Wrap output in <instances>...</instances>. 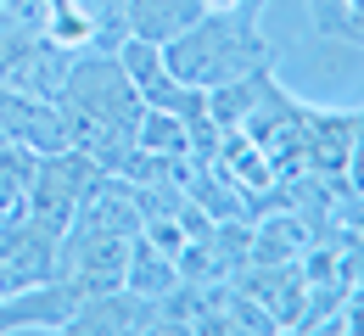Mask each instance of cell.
Masks as SVG:
<instances>
[{
  "label": "cell",
  "mask_w": 364,
  "mask_h": 336,
  "mask_svg": "<svg viewBox=\"0 0 364 336\" xmlns=\"http://www.w3.org/2000/svg\"><path fill=\"white\" fill-rule=\"evenodd\" d=\"M56 107L68 118V146L90 151L101 168H112L135 146V124L146 112V101L135 96V85L112 50H73V67H68V85L56 90Z\"/></svg>",
  "instance_id": "1"
},
{
  "label": "cell",
  "mask_w": 364,
  "mask_h": 336,
  "mask_svg": "<svg viewBox=\"0 0 364 336\" xmlns=\"http://www.w3.org/2000/svg\"><path fill=\"white\" fill-rule=\"evenodd\" d=\"M264 0H213L180 40H168V73L191 90H219L230 79H247L258 67H274V45L258 28Z\"/></svg>",
  "instance_id": "2"
},
{
  "label": "cell",
  "mask_w": 364,
  "mask_h": 336,
  "mask_svg": "<svg viewBox=\"0 0 364 336\" xmlns=\"http://www.w3.org/2000/svg\"><path fill=\"white\" fill-rule=\"evenodd\" d=\"M107 168L95 163L90 151H79V146H62V151H40V163H34V185H28V213L34 219H46L56 230H68L73 224V213H79V202L90 196V185L101 180Z\"/></svg>",
  "instance_id": "3"
},
{
  "label": "cell",
  "mask_w": 364,
  "mask_h": 336,
  "mask_svg": "<svg viewBox=\"0 0 364 336\" xmlns=\"http://www.w3.org/2000/svg\"><path fill=\"white\" fill-rule=\"evenodd\" d=\"M56 246H62L56 224L34 219L28 207L6 213L0 219V297L17 286H34V281H50L56 275Z\"/></svg>",
  "instance_id": "4"
},
{
  "label": "cell",
  "mask_w": 364,
  "mask_h": 336,
  "mask_svg": "<svg viewBox=\"0 0 364 336\" xmlns=\"http://www.w3.org/2000/svg\"><path fill=\"white\" fill-rule=\"evenodd\" d=\"M79 303H85L79 286H68L62 275L34 281V286H17V291L0 297V331H68V320H73Z\"/></svg>",
  "instance_id": "5"
},
{
  "label": "cell",
  "mask_w": 364,
  "mask_h": 336,
  "mask_svg": "<svg viewBox=\"0 0 364 336\" xmlns=\"http://www.w3.org/2000/svg\"><path fill=\"white\" fill-rule=\"evenodd\" d=\"M0 141H17L28 151H62L68 146V118L50 96H28L0 85Z\"/></svg>",
  "instance_id": "6"
},
{
  "label": "cell",
  "mask_w": 364,
  "mask_h": 336,
  "mask_svg": "<svg viewBox=\"0 0 364 336\" xmlns=\"http://www.w3.org/2000/svg\"><path fill=\"white\" fill-rule=\"evenodd\" d=\"M353 118L359 112H331V107H303V168L348 180V151H353Z\"/></svg>",
  "instance_id": "7"
},
{
  "label": "cell",
  "mask_w": 364,
  "mask_h": 336,
  "mask_svg": "<svg viewBox=\"0 0 364 336\" xmlns=\"http://www.w3.org/2000/svg\"><path fill=\"white\" fill-rule=\"evenodd\" d=\"M151 325V303L135 297L129 286H112V291H95L85 297L79 308H73V320H68V331L73 336H135Z\"/></svg>",
  "instance_id": "8"
},
{
  "label": "cell",
  "mask_w": 364,
  "mask_h": 336,
  "mask_svg": "<svg viewBox=\"0 0 364 336\" xmlns=\"http://www.w3.org/2000/svg\"><path fill=\"white\" fill-rule=\"evenodd\" d=\"M208 6L213 0H129V34L151 40V45H168V40H180Z\"/></svg>",
  "instance_id": "9"
},
{
  "label": "cell",
  "mask_w": 364,
  "mask_h": 336,
  "mask_svg": "<svg viewBox=\"0 0 364 336\" xmlns=\"http://www.w3.org/2000/svg\"><path fill=\"white\" fill-rule=\"evenodd\" d=\"M124 286L135 291V297H146V303H157L163 291L180 286V264H174L163 246H151L146 236H135V246H129V264H124Z\"/></svg>",
  "instance_id": "10"
},
{
  "label": "cell",
  "mask_w": 364,
  "mask_h": 336,
  "mask_svg": "<svg viewBox=\"0 0 364 336\" xmlns=\"http://www.w3.org/2000/svg\"><path fill=\"white\" fill-rule=\"evenodd\" d=\"M135 146L157 151V157H191V124L180 112H163V107H146L135 124Z\"/></svg>",
  "instance_id": "11"
},
{
  "label": "cell",
  "mask_w": 364,
  "mask_h": 336,
  "mask_svg": "<svg viewBox=\"0 0 364 336\" xmlns=\"http://www.w3.org/2000/svg\"><path fill=\"white\" fill-rule=\"evenodd\" d=\"M34 163H40V151H28L17 141H0V219L23 213L28 185H34Z\"/></svg>",
  "instance_id": "12"
},
{
  "label": "cell",
  "mask_w": 364,
  "mask_h": 336,
  "mask_svg": "<svg viewBox=\"0 0 364 336\" xmlns=\"http://www.w3.org/2000/svg\"><path fill=\"white\" fill-rule=\"evenodd\" d=\"M90 23V50H118L129 40V0H73Z\"/></svg>",
  "instance_id": "13"
},
{
  "label": "cell",
  "mask_w": 364,
  "mask_h": 336,
  "mask_svg": "<svg viewBox=\"0 0 364 336\" xmlns=\"http://www.w3.org/2000/svg\"><path fill=\"white\" fill-rule=\"evenodd\" d=\"M348 191H353V196L364 191V107H359V118H353V151H348Z\"/></svg>",
  "instance_id": "14"
}]
</instances>
